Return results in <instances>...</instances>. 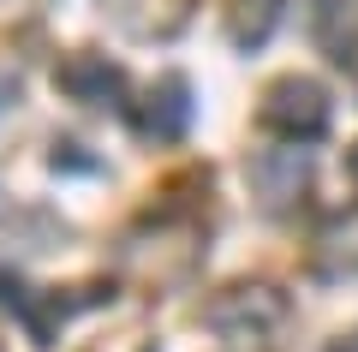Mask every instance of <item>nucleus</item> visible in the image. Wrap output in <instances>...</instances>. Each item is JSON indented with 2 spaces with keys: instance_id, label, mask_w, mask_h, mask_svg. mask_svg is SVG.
I'll list each match as a JSON object with an SVG mask.
<instances>
[{
  "instance_id": "nucleus-1",
  "label": "nucleus",
  "mask_w": 358,
  "mask_h": 352,
  "mask_svg": "<svg viewBox=\"0 0 358 352\" xmlns=\"http://www.w3.org/2000/svg\"><path fill=\"white\" fill-rule=\"evenodd\" d=\"M203 323L215 328L221 340H233V346H263V340H275L281 323H287V293H275L268 281H239V287H227L221 299H209Z\"/></svg>"
},
{
  "instance_id": "nucleus-3",
  "label": "nucleus",
  "mask_w": 358,
  "mask_h": 352,
  "mask_svg": "<svg viewBox=\"0 0 358 352\" xmlns=\"http://www.w3.org/2000/svg\"><path fill=\"white\" fill-rule=\"evenodd\" d=\"M251 191H257V203H263L268 215H281V209H293L299 197H305V185H310V150L305 143H287V150H263V155H251Z\"/></svg>"
},
{
  "instance_id": "nucleus-8",
  "label": "nucleus",
  "mask_w": 358,
  "mask_h": 352,
  "mask_svg": "<svg viewBox=\"0 0 358 352\" xmlns=\"http://www.w3.org/2000/svg\"><path fill=\"white\" fill-rule=\"evenodd\" d=\"M317 42L329 60H358V0H322L317 6Z\"/></svg>"
},
{
  "instance_id": "nucleus-5",
  "label": "nucleus",
  "mask_w": 358,
  "mask_h": 352,
  "mask_svg": "<svg viewBox=\"0 0 358 352\" xmlns=\"http://www.w3.org/2000/svg\"><path fill=\"white\" fill-rule=\"evenodd\" d=\"M54 78L72 101H90V108H120V96H126V72L108 66L102 54H72V60H60Z\"/></svg>"
},
{
  "instance_id": "nucleus-7",
  "label": "nucleus",
  "mask_w": 358,
  "mask_h": 352,
  "mask_svg": "<svg viewBox=\"0 0 358 352\" xmlns=\"http://www.w3.org/2000/svg\"><path fill=\"white\" fill-rule=\"evenodd\" d=\"M281 6L287 0H227V36H233V48H263L268 42V30L281 24Z\"/></svg>"
},
{
  "instance_id": "nucleus-2",
  "label": "nucleus",
  "mask_w": 358,
  "mask_h": 352,
  "mask_svg": "<svg viewBox=\"0 0 358 352\" xmlns=\"http://www.w3.org/2000/svg\"><path fill=\"white\" fill-rule=\"evenodd\" d=\"M257 120H263L268 132H281L287 143H310L329 132V90L317 84V78H275V84L263 90V108H257Z\"/></svg>"
},
{
  "instance_id": "nucleus-10",
  "label": "nucleus",
  "mask_w": 358,
  "mask_h": 352,
  "mask_svg": "<svg viewBox=\"0 0 358 352\" xmlns=\"http://www.w3.org/2000/svg\"><path fill=\"white\" fill-rule=\"evenodd\" d=\"M352 72H358V60H352Z\"/></svg>"
},
{
  "instance_id": "nucleus-4",
  "label": "nucleus",
  "mask_w": 358,
  "mask_h": 352,
  "mask_svg": "<svg viewBox=\"0 0 358 352\" xmlns=\"http://www.w3.org/2000/svg\"><path fill=\"white\" fill-rule=\"evenodd\" d=\"M131 126H138V138H155V143L185 138V126H192V84H185L179 72L155 78L150 96L131 108Z\"/></svg>"
},
{
  "instance_id": "nucleus-6",
  "label": "nucleus",
  "mask_w": 358,
  "mask_h": 352,
  "mask_svg": "<svg viewBox=\"0 0 358 352\" xmlns=\"http://www.w3.org/2000/svg\"><path fill=\"white\" fill-rule=\"evenodd\" d=\"M310 263H317V275H329V281L358 275V203H352V209H334L329 221L317 227Z\"/></svg>"
},
{
  "instance_id": "nucleus-9",
  "label": "nucleus",
  "mask_w": 358,
  "mask_h": 352,
  "mask_svg": "<svg viewBox=\"0 0 358 352\" xmlns=\"http://www.w3.org/2000/svg\"><path fill=\"white\" fill-rule=\"evenodd\" d=\"M352 179H358V150H352Z\"/></svg>"
}]
</instances>
